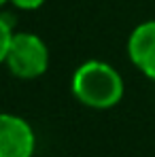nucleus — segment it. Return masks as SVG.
<instances>
[{
  "instance_id": "obj_1",
  "label": "nucleus",
  "mask_w": 155,
  "mask_h": 157,
  "mask_svg": "<svg viewBox=\"0 0 155 157\" xmlns=\"http://www.w3.org/2000/svg\"><path fill=\"white\" fill-rule=\"evenodd\" d=\"M72 96L87 108L106 110L121 102L126 85L121 75L106 62L89 59L72 75Z\"/></svg>"
},
{
  "instance_id": "obj_2",
  "label": "nucleus",
  "mask_w": 155,
  "mask_h": 157,
  "mask_svg": "<svg viewBox=\"0 0 155 157\" xmlns=\"http://www.w3.org/2000/svg\"><path fill=\"white\" fill-rule=\"evenodd\" d=\"M13 77L38 78L49 68V49L45 40L32 32H15L9 51L0 57Z\"/></svg>"
},
{
  "instance_id": "obj_3",
  "label": "nucleus",
  "mask_w": 155,
  "mask_h": 157,
  "mask_svg": "<svg viewBox=\"0 0 155 157\" xmlns=\"http://www.w3.org/2000/svg\"><path fill=\"white\" fill-rule=\"evenodd\" d=\"M34 147L32 125L17 115L4 113L0 117V157H32Z\"/></svg>"
},
{
  "instance_id": "obj_4",
  "label": "nucleus",
  "mask_w": 155,
  "mask_h": 157,
  "mask_svg": "<svg viewBox=\"0 0 155 157\" xmlns=\"http://www.w3.org/2000/svg\"><path fill=\"white\" fill-rule=\"evenodd\" d=\"M128 55L145 77L155 81V19L142 21L132 30L128 38Z\"/></svg>"
},
{
  "instance_id": "obj_5",
  "label": "nucleus",
  "mask_w": 155,
  "mask_h": 157,
  "mask_svg": "<svg viewBox=\"0 0 155 157\" xmlns=\"http://www.w3.org/2000/svg\"><path fill=\"white\" fill-rule=\"evenodd\" d=\"M2 2H11L13 6H17V9H21V11H36V9H41L47 0H2Z\"/></svg>"
}]
</instances>
